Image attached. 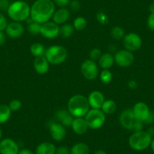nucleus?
Returning a JSON list of instances; mask_svg holds the SVG:
<instances>
[{"mask_svg":"<svg viewBox=\"0 0 154 154\" xmlns=\"http://www.w3.org/2000/svg\"><path fill=\"white\" fill-rule=\"evenodd\" d=\"M97 19H98L99 21L102 23H105L106 22V20H107V17H106V16L102 12L99 13V14H97Z\"/></svg>","mask_w":154,"mask_h":154,"instance_id":"79ce46f5","label":"nucleus"},{"mask_svg":"<svg viewBox=\"0 0 154 154\" xmlns=\"http://www.w3.org/2000/svg\"><path fill=\"white\" fill-rule=\"evenodd\" d=\"M67 51L65 47L59 45H51L45 51V57L50 64L59 65L67 58Z\"/></svg>","mask_w":154,"mask_h":154,"instance_id":"39448f33","label":"nucleus"},{"mask_svg":"<svg viewBox=\"0 0 154 154\" xmlns=\"http://www.w3.org/2000/svg\"><path fill=\"white\" fill-rule=\"evenodd\" d=\"M93 154H107L106 152V151H104L103 149H97Z\"/></svg>","mask_w":154,"mask_h":154,"instance_id":"de8ad7c7","label":"nucleus"},{"mask_svg":"<svg viewBox=\"0 0 154 154\" xmlns=\"http://www.w3.org/2000/svg\"><path fill=\"white\" fill-rule=\"evenodd\" d=\"M18 154H34V152L31 149H27V148H23V149L19 150Z\"/></svg>","mask_w":154,"mask_h":154,"instance_id":"c03bdc74","label":"nucleus"},{"mask_svg":"<svg viewBox=\"0 0 154 154\" xmlns=\"http://www.w3.org/2000/svg\"><path fill=\"white\" fill-rule=\"evenodd\" d=\"M115 63L120 67H128L133 63L134 56L131 51L126 49H121L114 53Z\"/></svg>","mask_w":154,"mask_h":154,"instance_id":"1a4fd4ad","label":"nucleus"},{"mask_svg":"<svg viewBox=\"0 0 154 154\" xmlns=\"http://www.w3.org/2000/svg\"><path fill=\"white\" fill-rule=\"evenodd\" d=\"M46 48H45L42 44L35 42L31 45L30 46V53L33 57H40V56H44L45 54Z\"/></svg>","mask_w":154,"mask_h":154,"instance_id":"a878e982","label":"nucleus"},{"mask_svg":"<svg viewBox=\"0 0 154 154\" xmlns=\"http://www.w3.org/2000/svg\"><path fill=\"white\" fill-rule=\"evenodd\" d=\"M98 65L103 69H109L115 63L114 55L110 52L103 53L98 60Z\"/></svg>","mask_w":154,"mask_h":154,"instance_id":"412c9836","label":"nucleus"},{"mask_svg":"<svg viewBox=\"0 0 154 154\" xmlns=\"http://www.w3.org/2000/svg\"><path fill=\"white\" fill-rule=\"evenodd\" d=\"M143 122H141V121L136 120L135 122H134V127H133L132 131L133 132H135V131H143Z\"/></svg>","mask_w":154,"mask_h":154,"instance_id":"ea45409f","label":"nucleus"},{"mask_svg":"<svg viewBox=\"0 0 154 154\" xmlns=\"http://www.w3.org/2000/svg\"><path fill=\"white\" fill-rule=\"evenodd\" d=\"M150 146L152 152H154V138H152V140H151V143H150V146Z\"/></svg>","mask_w":154,"mask_h":154,"instance_id":"09e8293b","label":"nucleus"},{"mask_svg":"<svg viewBox=\"0 0 154 154\" xmlns=\"http://www.w3.org/2000/svg\"><path fill=\"white\" fill-rule=\"evenodd\" d=\"M116 107H117L116 103L113 100L107 99V100H104L100 109L103 111L105 115H111L116 112Z\"/></svg>","mask_w":154,"mask_h":154,"instance_id":"b1692460","label":"nucleus"},{"mask_svg":"<svg viewBox=\"0 0 154 154\" xmlns=\"http://www.w3.org/2000/svg\"><path fill=\"white\" fill-rule=\"evenodd\" d=\"M71 128H72L74 133L79 134V135L85 134L88 128H89L84 117L74 118L73 120H72V125H71Z\"/></svg>","mask_w":154,"mask_h":154,"instance_id":"6ab92c4d","label":"nucleus"},{"mask_svg":"<svg viewBox=\"0 0 154 154\" xmlns=\"http://www.w3.org/2000/svg\"><path fill=\"white\" fill-rule=\"evenodd\" d=\"M55 118L59 123L67 128L71 127L74 117L71 115L68 109H59L56 112Z\"/></svg>","mask_w":154,"mask_h":154,"instance_id":"a211bd4d","label":"nucleus"},{"mask_svg":"<svg viewBox=\"0 0 154 154\" xmlns=\"http://www.w3.org/2000/svg\"><path fill=\"white\" fill-rule=\"evenodd\" d=\"M102 54L103 53H102V51L99 48H93V49H91L90 51L89 54H88L89 55V59L91 60H94L95 62L98 61V60L100 59Z\"/></svg>","mask_w":154,"mask_h":154,"instance_id":"2f4dec72","label":"nucleus"},{"mask_svg":"<svg viewBox=\"0 0 154 154\" xmlns=\"http://www.w3.org/2000/svg\"><path fill=\"white\" fill-rule=\"evenodd\" d=\"M54 5L58 6L59 8H66L69 4L70 0H52Z\"/></svg>","mask_w":154,"mask_h":154,"instance_id":"c9c22d12","label":"nucleus"},{"mask_svg":"<svg viewBox=\"0 0 154 154\" xmlns=\"http://www.w3.org/2000/svg\"><path fill=\"white\" fill-rule=\"evenodd\" d=\"M75 30L77 31H82L85 29L87 26V20H85V17H77L73 20V23H72Z\"/></svg>","mask_w":154,"mask_h":154,"instance_id":"c85d7f7f","label":"nucleus"},{"mask_svg":"<svg viewBox=\"0 0 154 154\" xmlns=\"http://www.w3.org/2000/svg\"><path fill=\"white\" fill-rule=\"evenodd\" d=\"M49 132L53 140L57 142L62 141L66 135V127L58 122H51L49 124Z\"/></svg>","mask_w":154,"mask_h":154,"instance_id":"f8f14e48","label":"nucleus"},{"mask_svg":"<svg viewBox=\"0 0 154 154\" xmlns=\"http://www.w3.org/2000/svg\"><path fill=\"white\" fill-rule=\"evenodd\" d=\"M81 73L88 80H94L99 75V67L97 62L90 59L84 60L81 64Z\"/></svg>","mask_w":154,"mask_h":154,"instance_id":"0eeeda50","label":"nucleus"},{"mask_svg":"<svg viewBox=\"0 0 154 154\" xmlns=\"http://www.w3.org/2000/svg\"><path fill=\"white\" fill-rule=\"evenodd\" d=\"M149 11L150 13H154V0H152V2L149 5Z\"/></svg>","mask_w":154,"mask_h":154,"instance_id":"49530a36","label":"nucleus"},{"mask_svg":"<svg viewBox=\"0 0 154 154\" xmlns=\"http://www.w3.org/2000/svg\"><path fill=\"white\" fill-rule=\"evenodd\" d=\"M99 77H100V80L103 84H108L112 81V73L109 69H104L100 72Z\"/></svg>","mask_w":154,"mask_h":154,"instance_id":"c756f323","label":"nucleus"},{"mask_svg":"<svg viewBox=\"0 0 154 154\" xmlns=\"http://www.w3.org/2000/svg\"><path fill=\"white\" fill-rule=\"evenodd\" d=\"M55 10L52 0H35L30 6V17L33 21L42 24L52 18Z\"/></svg>","mask_w":154,"mask_h":154,"instance_id":"f257e3e1","label":"nucleus"},{"mask_svg":"<svg viewBox=\"0 0 154 154\" xmlns=\"http://www.w3.org/2000/svg\"><path fill=\"white\" fill-rule=\"evenodd\" d=\"M55 154H70V149L65 146H60L56 147Z\"/></svg>","mask_w":154,"mask_h":154,"instance_id":"58836bf2","label":"nucleus"},{"mask_svg":"<svg viewBox=\"0 0 154 154\" xmlns=\"http://www.w3.org/2000/svg\"><path fill=\"white\" fill-rule=\"evenodd\" d=\"M8 1H14V0H8Z\"/></svg>","mask_w":154,"mask_h":154,"instance_id":"3c124183","label":"nucleus"},{"mask_svg":"<svg viewBox=\"0 0 154 154\" xmlns=\"http://www.w3.org/2000/svg\"><path fill=\"white\" fill-rule=\"evenodd\" d=\"M7 14L12 21L22 23L30 17V5L23 0H17L10 4Z\"/></svg>","mask_w":154,"mask_h":154,"instance_id":"7ed1b4c3","label":"nucleus"},{"mask_svg":"<svg viewBox=\"0 0 154 154\" xmlns=\"http://www.w3.org/2000/svg\"><path fill=\"white\" fill-rule=\"evenodd\" d=\"M67 109L74 118L85 117L90 109L88 99L82 94L72 96L68 100Z\"/></svg>","mask_w":154,"mask_h":154,"instance_id":"f03ea898","label":"nucleus"},{"mask_svg":"<svg viewBox=\"0 0 154 154\" xmlns=\"http://www.w3.org/2000/svg\"><path fill=\"white\" fill-rule=\"evenodd\" d=\"M146 131L149 133V135H150L151 137H153V136H154V127H151V128H149V129H148Z\"/></svg>","mask_w":154,"mask_h":154,"instance_id":"a18cd8bd","label":"nucleus"},{"mask_svg":"<svg viewBox=\"0 0 154 154\" xmlns=\"http://www.w3.org/2000/svg\"><path fill=\"white\" fill-rule=\"evenodd\" d=\"M74 30H75V29H74L72 24L66 23L61 25V26H60V35L62 38H69L72 35Z\"/></svg>","mask_w":154,"mask_h":154,"instance_id":"bb28decb","label":"nucleus"},{"mask_svg":"<svg viewBox=\"0 0 154 154\" xmlns=\"http://www.w3.org/2000/svg\"><path fill=\"white\" fill-rule=\"evenodd\" d=\"M56 146L51 142H42L36 146L35 154H55Z\"/></svg>","mask_w":154,"mask_h":154,"instance_id":"4be33fe9","label":"nucleus"},{"mask_svg":"<svg viewBox=\"0 0 154 154\" xmlns=\"http://www.w3.org/2000/svg\"><path fill=\"white\" fill-rule=\"evenodd\" d=\"M27 31L31 34V35H38V34H40L41 24L40 23H37V22L32 21V23L28 24Z\"/></svg>","mask_w":154,"mask_h":154,"instance_id":"7c9ffc66","label":"nucleus"},{"mask_svg":"<svg viewBox=\"0 0 154 154\" xmlns=\"http://www.w3.org/2000/svg\"><path fill=\"white\" fill-rule=\"evenodd\" d=\"M88 101L91 109H100L105 100L104 95L99 91H93L88 94Z\"/></svg>","mask_w":154,"mask_h":154,"instance_id":"dca6fc26","label":"nucleus"},{"mask_svg":"<svg viewBox=\"0 0 154 154\" xmlns=\"http://www.w3.org/2000/svg\"><path fill=\"white\" fill-rule=\"evenodd\" d=\"M132 112L136 119L146 123L151 114L149 106L143 102H137L132 107Z\"/></svg>","mask_w":154,"mask_h":154,"instance_id":"9d476101","label":"nucleus"},{"mask_svg":"<svg viewBox=\"0 0 154 154\" xmlns=\"http://www.w3.org/2000/svg\"><path fill=\"white\" fill-rule=\"evenodd\" d=\"M88 126L90 129L97 130L101 128L106 121V115L100 109H90L85 116Z\"/></svg>","mask_w":154,"mask_h":154,"instance_id":"423d86ee","label":"nucleus"},{"mask_svg":"<svg viewBox=\"0 0 154 154\" xmlns=\"http://www.w3.org/2000/svg\"><path fill=\"white\" fill-rule=\"evenodd\" d=\"M49 62L48 61L45 55L35 57L33 61V66L35 72L40 75H44L48 72L49 69Z\"/></svg>","mask_w":154,"mask_h":154,"instance_id":"aec40b11","label":"nucleus"},{"mask_svg":"<svg viewBox=\"0 0 154 154\" xmlns=\"http://www.w3.org/2000/svg\"><path fill=\"white\" fill-rule=\"evenodd\" d=\"M11 112L8 105L0 104V124H4L9 120Z\"/></svg>","mask_w":154,"mask_h":154,"instance_id":"393cba45","label":"nucleus"},{"mask_svg":"<svg viewBox=\"0 0 154 154\" xmlns=\"http://www.w3.org/2000/svg\"><path fill=\"white\" fill-rule=\"evenodd\" d=\"M40 34L49 39L55 38L60 35V26L53 21H48L41 24Z\"/></svg>","mask_w":154,"mask_h":154,"instance_id":"9b49d317","label":"nucleus"},{"mask_svg":"<svg viewBox=\"0 0 154 154\" xmlns=\"http://www.w3.org/2000/svg\"><path fill=\"white\" fill-rule=\"evenodd\" d=\"M70 10L66 8H59L55 10L52 16V21L59 26L64 24L69 20L70 17Z\"/></svg>","mask_w":154,"mask_h":154,"instance_id":"f3484780","label":"nucleus"},{"mask_svg":"<svg viewBox=\"0 0 154 154\" xmlns=\"http://www.w3.org/2000/svg\"><path fill=\"white\" fill-rule=\"evenodd\" d=\"M10 1L8 0H0V11H8L10 6Z\"/></svg>","mask_w":154,"mask_h":154,"instance_id":"4c0bfd02","label":"nucleus"},{"mask_svg":"<svg viewBox=\"0 0 154 154\" xmlns=\"http://www.w3.org/2000/svg\"><path fill=\"white\" fill-rule=\"evenodd\" d=\"M68 6L71 11H79L81 8V3L79 0H70Z\"/></svg>","mask_w":154,"mask_h":154,"instance_id":"72a5a7b5","label":"nucleus"},{"mask_svg":"<svg viewBox=\"0 0 154 154\" xmlns=\"http://www.w3.org/2000/svg\"><path fill=\"white\" fill-rule=\"evenodd\" d=\"M152 138L147 131H135L128 138V145L134 150L143 151L150 146Z\"/></svg>","mask_w":154,"mask_h":154,"instance_id":"20e7f679","label":"nucleus"},{"mask_svg":"<svg viewBox=\"0 0 154 154\" xmlns=\"http://www.w3.org/2000/svg\"><path fill=\"white\" fill-rule=\"evenodd\" d=\"M119 123L124 128L129 131H132L133 127H134V122L137 119L134 118V114H133L132 109H126L122 111L119 115Z\"/></svg>","mask_w":154,"mask_h":154,"instance_id":"ddd939ff","label":"nucleus"},{"mask_svg":"<svg viewBox=\"0 0 154 154\" xmlns=\"http://www.w3.org/2000/svg\"><path fill=\"white\" fill-rule=\"evenodd\" d=\"M19 146L15 140L4 138L0 140V154H18Z\"/></svg>","mask_w":154,"mask_h":154,"instance_id":"4468645a","label":"nucleus"},{"mask_svg":"<svg viewBox=\"0 0 154 154\" xmlns=\"http://www.w3.org/2000/svg\"><path fill=\"white\" fill-rule=\"evenodd\" d=\"M7 36L12 38H17L21 36L24 32V26L20 22L11 21L8 23L5 30Z\"/></svg>","mask_w":154,"mask_h":154,"instance_id":"2eb2a0df","label":"nucleus"},{"mask_svg":"<svg viewBox=\"0 0 154 154\" xmlns=\"http://www.w3.org/2000/svg\"><path fill=\"white\" fill-rule=\"evenodd\" d=\"M111 37L116 40H121L125 35V29L119 26H116L111 29L110 31Z\"/></svg>","mask_w":154,"mask_h":154,"instance_id":"cd10ccee","label":"nucleus"},{"mask_svg":"<svg viewBox=\"0 0 154 154\" xmlns=\"http://www.w3.org/2000/svg\"><path fill=\"white\" fill-rule=\"evenodd\" d=\"M8 106H9V108L11 109V111H17L21 108L22 103L20 100L14 99V100L10 101Z\"/></svg>","mask_w":154,"mask_h":154,"instance_id":"473e14b6","label":"nucleus"},{"mask_svg":"<svg viewBox=\"0 0 154 154\" xmlns=\"http://www.w3.org/2000/svg\"><path fill=\"white\" fill-rule=\"evenodd\" d=\"M128 85L131 89H135V88H137V85H137V82L135 80H130L128 81Z\"/></svg>","mask_w":154,"mask_h":154,"instance_id":"37998d69","label":"nucleus"},{"mask_svg":"<svg viewBox=\"0 0 154 154\" xmlns=\"http://www.w3.org/2000/svg\"><path fill=\"white\" fill-rule=\"evenodd\" d=\"M7 35L4 31H0V46L3 45L6 42Z\"/></svg>","mask_w":154,"mask_h":154,"instance_id":"a19ab883","label":"nucleus"},{"mask_svg":"<svg viewBox=\"0 0 154 154\" xmlns=\"http://www.w3.org/2000/svg\"><path fill=\"white\" fill-rule=\"evenodd\" d=\"M122 43L125 49L131 51H136L142 46V39L138 34L135 32H128L122 38Z\"/></svg>","mask_w":154,"mask_h":154,"instance_id":"6e6552de","label":"nucleus"},{"mask_svg":"<svg viewBox=\"0 0 154 154\" xmlns=\"http://www.w3.org/2000/svg\"><path fill=\"white\" fill-rule=\"evenodd\" d=\"M8 23L6 17L0 11V31H5Z\"/></svg>","mask_w":154,"mask_h":154,"instance_id":"f704fd0d","label":"nucleus"},{"mask_svg":"<svg viewBox=\"0 0 154 154\" xmlns=\"http://www.w3.org/2000/svg\"><path fill=\"white\" fill-rule=\"evenodd\" d=\"M146 25L150 30L154 31V13H150L146 20Z\"/></svg>","mask_w":154,"mask_h":154,"instance_id":"e433bc0d","label":"nucleus"},{"mask_svg":"<svg viewBox=\"0 0 154 154\" xmlns=\"http://www.w3.org/2000/svg\"><path fill=\"white\" fill-rule=\"evenodd\" d=\"M70 154H90V148L85 143L79 142L72 145L70 148Z\"/></svg>","mask_w":154,"mask_h":154,"instance_id":"5701e85b","label":"nucleus"},{"mask_svg":"<svg viewBox=\"0 0 154 154\" xmlns=\"http://www.w3.org/2000/svg\"><path fill=\"white\" fill-rule=\"evenodd\" d=\"M2 129H1V128H0V140H2Z\"/></svg>","mask_w":154,"mask_h":154,"instance_id":"8fccbe9b","label":"nucleus"}]
</instances>
